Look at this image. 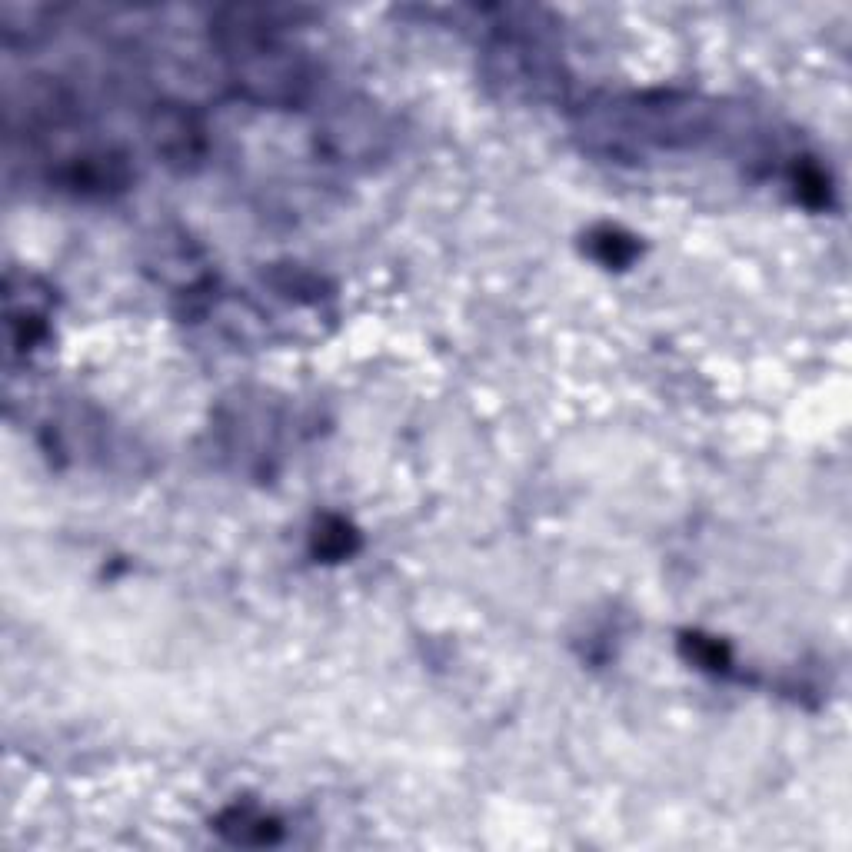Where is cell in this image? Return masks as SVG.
<instances>
[{"mask_svg":"<svg viewBox=\"0 0 852 852\" xmlns=\"http://www.w3.org/2000/svg\"><path fill=\"white\" fill-rule=\"evenodd\" d=\"M596 250H603V260L606 263H626L633 257V243L630 240H623L620 233H613V230H606L603 237H596Z\"/></svg>","mask_w":852,"mask_h":852,"instance_id":"5b68a950","label":"cell"},{"mask_svg":"<svg viewBox=\"0 0 852 852\" xmlns=\"http://www.w3.org/2000/svg\"><path fill=\"white\" fill-rule=\"evenodd\" d=\"M150 140H154L157 154L167 157V164H180V167L197 164L204 157V144H207L200 117L177 104L154 110V117H150Z\"/></svg>","mask_w":852,"mask_h":852,"instance_id":"7a4b0ae2","label":"cell"},{"mask_svg":"<svg viewBox=\"0 0 852 852\" xmlns=\"http://www.w3.org/2000/svg\"><path fill=\"white\" fill-rule=\"evenodd\" d=\"M317 546H320V553H323V556H340V553H350V533H347V526L333 520V523H330V530H323V533L317 536Z\"/></svg>","mask_w":852,"mask_h":852,"instance_id":"8992f818","label":"cell"},{"mask_svg":"<svg viewBox=\"0 0 852 852\" xmlns=\"http://www.w3.org/2000/svg\"><path fill=\"white\" fill-rule=\"evenodd\" d=\"M220 833L237 839V843H273L277 839V823L267 819L257 809H230L227 816L220 819Z\"/></svg>","mask_w":852,"mask_h":852,"instance_id":"3957f363","label":"cell"},{"mask_svg":"<svg viewBox=\"0 0 852 852\" xmlns=\"http://www.w3.org/2000/svg\"><path fill=\"white\" fill-rule=\"evenodd\" d=\"M686 649H689V656H693L696 663L706 666V669H723L726 659H729L723 646L713 643V639H703V636H689Z\"/></svg>","mask_w":852,"mask_h":852,"instance_id":"277c9868","label":"cell"},{"mask_svg":"<svg viewBox=\"0 0 852 852\" xmlns=\"http://www.w3.org/2000/svg\"><path fill=\"white\" fill-rule=\"evenodd\" d=\"M220 50L227 57L237 90L253 104L290 107L300 104L307 90V64L283 44L280 30L270 20H250V10H237L230 24L217 27Z\"/></svg>","mask_w":852,"mask_h":852,"instance_id":"6da1fadb","label":"cell"}]
</instances>
